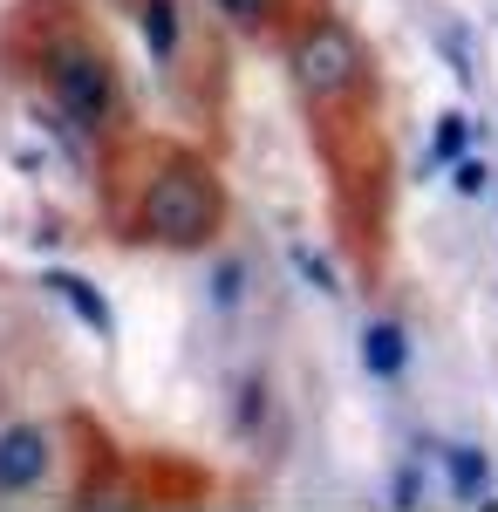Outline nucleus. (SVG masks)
Here are the masks:
<instances>
[{"instance_id":"obj_1","label":"nucleus","mask_w":498,"mask_h":512,"mask_svg":"<svg viewBox=\"0 0 498 512\" xmlns=\"http://www.w3.org/2000/svg\"><path fill=\"white\" fill-rule=\"evenodd\" d=\"M0 69L28 89L41 130L76 158H103L137 130L123 62L82 0H14L0 21Z\"/></svg>"},{"instance_id":"obj_2","label":"nucleus","mask_w":498,"mask_h":512,"mask_svg":"<svg viewBox=\"0 0 498 512\" xmlns=\"http://www.w3.org/2000/svg\"><path fill=\"white\" fill-rule=\"evenodd\" d=\"M103 219L123 246L144 253H219L232 233V198L198 144L130 130L103 151Z\"/></svg>"},{"instance_id":"obj_3","label":"nucleus","mask_w":498,"mask_h":512,"mask_svg":"<svg viewBox=\"0 0 498 512\" xmlns=\"http://www.w3.org/2000/svg\"><path fill=\"white\" fill-rule=\"evenodd\" d=\"M280 48H287V82L314 123L321 158L335 164V178L362 185V178L389 171V137H376L383 76H376L369 41L355 35V21L335 0H307L294 14V28L280 35Z\"/></svg>"},{"instance_id":"obj_4","label":"nucleus","mask_w":498,"mask_h":512,"mask_svg":"<svg viewBox=\"0 0 498 512\" xmlns=\"http://www.w3.org/2000/svg\"><path fill=\"white\" fill-rule=\"evenodd\" d=\"M62 465V431L41 417H7L0 424V499H35L55 485Z\"/></svg>"},{"instance_id":"obj_5","label":"nucleus","mask_w":498,"mask_h":512,"mask_svg":"<svg viewBox=\"0 0 498 512\" xmlns=\"http://www.w3.org/2000/svg\"><path fill=\"white\" fill-rule=\"evenodd\" d=\"M232 437L253 451V458H280L287 451V437H294V424H287V403H280V383H273L267 369H246L239 383H232Z\"/></svg>"},{"instance_id":"obj_6","label":"nucleus","mask_w":498,"mask_h":512,"mask_svg":"<svg viewBox=\"0 0 498 512\" xmlns=\"http://www.w3.org/2000/svg\"><path fill=\"white\" fill-rule=\"evenodd\" d=\"M130 14H137V28H144V48H151L157 76H185V62H192V14H185V0H130Z\"/></svg>"},{"instance_id":"obj_7","label":"nucleus","mask_w":498,"mask_h":512,"mask_svg":"<svg viewBox=\"0 0 498 512\" xmlns=\"http://www.w3.org/2000/svg\"><path fill=\"white\" fill-rule=\"evenodd\" d=\"M437 472H444V492L471 512H492L498 506V478H492V458L471 444V437H444L437 444Z\"/></svg>"},{"instance_id":"obj_8","label":"nucleus","mask_w":498,"mask_h":512,"mask_svg":"<svg viewBox=\"0 0 498 512\" xmlns=\"http://www.w3.org/2000/svg\"><path fill=\"white\" fill-rule=\"evenodd\" d=\"M41 287H48V301H62L96 342H116V308H110V294H103L89 274H76V267H48Z\"/></svg>"},{"instance_id":"obj_9","label":"nucleus","mask_w":498,"mask_h":512,"mask_svg":"<svg viewBox=\"0 0 498 512\" xmlns=\"http://www.w3.org/2000/svg\"><path fill=\"white\" fill-rule=\"evenodd\" d=\"M362 369H369V383L403 390V376H410V328H403L396 315L362 321Z\"/></svg>"},{"instance_id":"obj_10","label":"nucleus","mask_w":498,"mask_h":512,"mask_svg":"<svg viewBox=\"0 0 498 512\" xmlns=\"http://www.w3.org/2000/svg\"><path fill=\"white\" fill-rule=\"evenodd\" d=\"M219 7V28L239 41H280L294 28V14H301L307 0H212Z\"/></svg>"},{"instance_id":"obj_11","label":"nucleus","mask_w":498,"mask_h":512,"mask_svg":"<svg viewBox=\"0 0 498 512\" xmlns=\"http://www.w3.org/2000/svg\"><path fill=\"white\" fill-rule=\"evenodd\" d=\"M430 41H437V48H444V62H451V76H458L464 89H471V82H478V41H471V28H464V21H451V14H444V21H437V28H430Z\"/></svg>"},{"instance_id":"obj_12","label":"nucleus","mask_w":498,"mask_h":512,"mask_svg":"<svg viewBox=\"0 0 498 512\" xmlns=\"http://www.w3.org/2000/svg\"><path fill=\"white\" fill-rule=\"evenodd\" d=\"M246 280H253L246 253H219V260H212V280H205V294H212V308H219V315H232V308L246 301Z\"/></svg>"},{"instance_id":"obj_13","label":"nucleus","mask_w":498,"mask_h":512,"mask_svg":"<svg viewBox=\"0 0 498 512\" xmlns=\"http://www.w3.org/2000/svg\"><path fill=\"white\" fill-rule=\"evenodd\" d=\"M464 151H471V117L464 110H444V117L430 123V171H451Z\"/></svg>"},{"instance_id":"obj_14","label":"nucleus","mask_w":498,"mask_h":512,"mask_svg":"<svg viewBox=\"0 0 498 512\" xmlns=\"http://www.w3.org/2000/svg\"><path fill=\"white\" fill-rule=\"evenodd\" d=\"M287 260L301 267V280H307V287H314V294H328V301L342 294V274H335V267H328V260H321V253L307 246V239H294V246H287Z\"/></svg>"},{"instance_id":"obj_15","label":"nucleus","mask_w":498,"mask_h":512,"mask_svg":"<svg viewBox=\"0 0 498 512\" xmlns=\"http://www.w3.org/2000/svg\"><path fill=\"white\" fill-rule=\"evenodd\" d=\"M451 192H458V198H485V192H492V164L464 151V158L451 164Z\"/></svg>"},{"instance_id":"obj_16","label":"nucleus","mask_w":498,"mask_h":512,"mask_svg":"<svg viewBox=\"0 0 498 512\" xmlns=\"http://www.w3.org/2000/svg\"><path fill=\"white\" fill-rule=\"evenodd\" d=\"M423 492H430V485H423V472H410V465H396V472H389V499H396L403 512L423 506Z\"/></svg>"}]
</instances>
